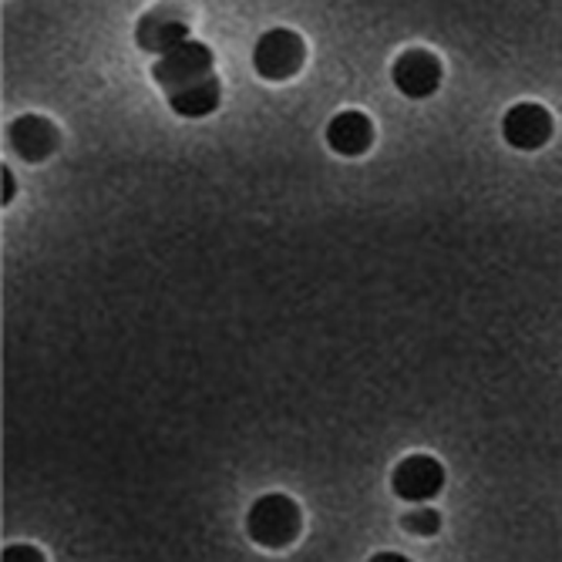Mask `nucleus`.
Returning a JSON list of instances; mask_svg holds the SVG:
<instances>
[{"label": "nucleus", "mask_w": 562, "mask_h": 562, "mask_svg": "<svg viewBox=\"0 0 562 562\" xmlns=\"http://www.w3.org/2000/svg\"><path fill=\"white\" fill-rule=\"evenodd\" d=\"M306 61V44L296 31L290 27H273L260 34V41L252 44V68L267 81H286L293 78Z\"/></svg>", "instance_id": "nucleus-3"}, {"label": "nucleus", "mask_w": 562, "mask_h": 562, "mask_svg": "<svg viewBox=\"0 0 562 562\" xmlns=\"http://www.w3.org/2000/svg\"><path fill=\"white\" fill-rule=\"evenodd\" d=\"M14 199V176H11V169L4 166V206Z\"/></svg>", "instance_id": "nucleus-13"}, {"label": "nucleus", "mask_w": 562, "mask_h": 562, "mask_svg": "<svg viewBox=\"0 0 562 562\" xmlns=\"http://www.w3.org/2000/svg\"><path fill=\"white\" fill-rule=\"evenodd\" d=\"M445 78V68L441 61L431 55L425 47H407L394 58L391 65V85L404 94V98H431L438 91Z\"/></svg>", "instance_id": "nucleus-4"}, {"label": "nucleus", "mask_w": 562, "mask_h": 562, "mask_svg": "<svg viewBox=\"0 0 562 562\" xmlns=\"http://www.w3.org/2000/svg\"><path fill=\"white\" fill-rule=\"evenodd\" d=\"M213 61H216V58H213V50H210L206 44L186 37V41L176 44L172 50L159 55L156 68H151V78H156V85H159L166 94H172V91H179V88H189V85H195V81H202V78L216 75V71H213Z\"/></svg>", "instance_id": "nucleus-2"}, {"label": "nucleus", "mask_w": 562, "mask_h": 562, "mask_svg": "<svg viewBox=\"0 0 562 562\" xmlns=\"http://www.w3.org/2000/svg\"><path fill=\"white\" fill-rule=\"evenodd\" d=\"M445 488V469L431 454H407L391 472V492L404 502H428Z\"/></svg>", "instance_id": "nucleus-6"}, {"label": "nucleus", "mask_w": 562, "mask_h": 562, "mask_svg": "<svg viewBox=\"0 0 562 562\" xmlns=\"http://www.w3.org/2000/svg\"><path fill=\"white\" fill-rule=\"evenodd\" d=\"M186 37H189V18L172 4L151 8L135 24V44L142 50H148V55H166V50H172Z\"/></svg>", "instance_id": "nucleus-7"}, {"label": "nucleus", "mask_w": 562, "mask_h": 562, "mask_svg": "<svg viewBox=\"0 0 562 562\" xmlns=\"http://www.w3.org/2000/svg\"><path fill=\"white\" fill-rule=\"evenodd\" d=\"M8 142L24 162H44L58 148V128L41 115H21L11 122Z\"/></svg>", "instance_id": "nucleus-8"}, {"label": "nucleus", "mask_w": 562, "mask_h": 562, "mask_svg": "<svg viewBox=\"0 0 562 562\" xmlns=\"http://www.w3.org/2000/svg\"><path fill=\"white\" fill-rule=\"evenodd\" d=\"M220 101H223V85L216 75L210 78H202L189 88H179L169 94V109L182 119H206L220 109Z\"/></svg>", "instance_id": "nucleus-10"}, {"label": "nucleus", "mask_w": 562, "mask_h": 562, "mask_svg": "<svg viewBox=\"0 0 562 562\" xmlns=\"http://www.w3.org/2000/svg\"><path fill=\"white\" fill-rule=\"evenodd\" d=\"M44 555L31 546H8L4 549V562H41Z\"/></svg>", "instance_id": "nucleus-12"}, {"label": "nucleus", "mask_w": 562, "mask_h": 562, "mask_svg": "<svg viewBox=\"0 0 562 562\" xmlns=\"http://www.w3.org/2000/svg\"><path fill=\"white\" fill-rule=\"evenodd\" d=\"M552 132H555L552 115H549L546 105H539V101H519V105H513V109L505 112V119H502L505 145H513L519 151L542 148L552 138Z\"/></svg>", "instance_id": "nucleus-5"}, {"label": "nucleus", "mask_w": 562, "mask_h": 562, "mask_svg": "<svg viewBox=\"0 0 562 562\" xmlns=\"http://www.w3.org/2000/svg\"><path fill=\"white\" fill-rule=\"evenodd\" d=\"M246 532L249 539L263 549H283L300 536V508L286 495H263L249 505L246 516Z\"/></svg>", "instance_id": "nucleus-1"}, {"label": "nucleus", "mask_w": 562, "mask_h": 562, "mask_svg": "<svg viewBox=\"0 0 562 562\" xmlns=\"http://www.w3.org/2000/svg\"><path fill=\"white\" fill-rule=\"evenodd\" d=\"M371 142H374V125L364 112H357V109L337 112L327 125V145L344 159L364 156V151L371 148Z\"/></svg>", "instance_id": "nucleus-9"}, {"label": "nucleus", "mask_w": 562, "mask_h": 562, "mask_svg": "<svg viewBox=\"0 0 562 562\" xmlns=\"http://www.w3.org/2000/svg\"><path fill=\"white\" fill-rule=\"evenodd\" d=\"M404 529L415 532V536H435L441 529V516L428 505H418V508H412V513L404 516Z\"/></svg>", "instance_id": "nucleus-11"}]
</instances>
